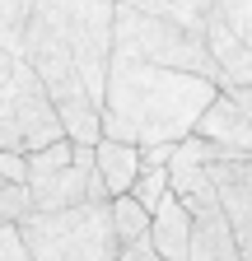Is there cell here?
I'll use <instances>...</instances> for the list:
<instances>
[{
    "label": "cell",
    "instance_id": "obj_1",
    "mask_svg": "<svg viewBox=\"0 0 252 261\" xmlns=\"http://www.w3.org/2000/svg\"><path fill=\"white\" fill-rule=\"evenodd\" d=\"M219 93L215 80L201 75H182V70H164L136 56H108V80H103V112L98 126L108 140H126V145H178L182 136H192L196 117L206 112V103Z\"/></svg>",
    "mask_w": 252,
    "mask_h": 261
},
{
    "label": "cell",
    "instance_id": "obj_2",
    "mask_svg": "<svg viewBox=\"0 0 252 261\" xmlns=\"http://www.w3.org/2000/svg\"><path fill=\"white\" fill-rule=\"evenodd\" d=\"M112 0H33L28 28H38L70 56L89 93L103 103L108 56H112Z\"/></svg>",
    "mask_w": 252,
    "mask_h": 261
},
{
    "label": "cell",
    "instance_id": "obj_3",
    "mask_svg": "<svg viewBox=\"0 0 252 261\" xmlns=\"http://www.w3.org/2000/svg\"><path fill=\"white\" fill-rule=\"evenodd\" d=\"M28 261H117L108 201H84L70 210H28L19 224Z\"/></svg>",
    "mask_w": 252,
    "mask_h": 261
},
{
    "label": "cell",
    "instance_id": "obj_4",
    "mask_svg": "<svg viewBox=\"0 0 252 261\" xmlns=\"http://www.w3.org/2000/svg\"><path fill=\"white\" fill-rule=\"evenodd\" d=\"M112 51L136 56L164 70H182V75H201L219 84L215 56L206 47V33H192L173 19H154V14H136V10H112Z\"/></svg>",
    "mask_w": 252,
    "mask_h": 261
},
{
    "label": "cell",
    "instance_id": "obj_5",
    "mask_svg": "<svg viewBox=\"0 0 252 261\" xmlns=\"http://www.w3.org/2000/svg\"><path fill=\"white\" fill-rule=\"evenodd\" d=\"M23 191H28V210H70L84 201H108L103 177L93 168V145L75 140H52L33 154H23Z\"/></svg>",
    "mask_w": 252,
    "mask_h": 261
},
{
    "label": "cell",
    "instance_id": "obj_6",
    "mask_svg": "<svg viewBox=\"0 0 252 261\" xmlns=\"http://www.w3.org/2000/svg\"><path fill=\"white\" fill-rule=\"evenodd\" d=\"M61 117L52 108V98L42 93L38 75L14 56L5 84H0V149L10 154H33L52 140H61Z\"/></svg>",
    "mask_w": 252,
    "mask_h": 261
},
{
    "label": "cell",
    "instance_id": "obj_7",
    "mask_svg": "<svg viewBox=\"0 0 252 261\" xmlns=\"http://www.w3.org/2000/svg\"><path fill=\"white\" fill-rule=\"evenodd\" d=\"M210 182L219 191V210L229 219L238 256L252 261V159H219L210 163Z\"/></svg>",
    "mask_w": 252,
    "mask_h": 261
},
{
    "label": "cell",
    "instance_id": "obj_8",
    "mask_svg": "<svg viewBox=\"0 0 252 261\" xmlns=\"http://www.w3.org/2000/svg\"><path fill=\"white\" fill-rule=\"evenodd\" d=\"M192 136L219 145L229 159H252V121L243 117V108L234 103L224 89H219L210 103H206V112H201L196 126H192Z\"/></svg>",
    "mask_w": 252,
    "mask_h": 261
},
{
    "label": "cell",
    "instance_id": "obj_9",
    "mask_svg": "<svg viewBox=\"0 0 252 261\" xmlns=\"http://www.w3.org/2000/svg\"><path fill=\"white\" fill-rule=\"evenodd\" d=\"M164 261H187V247H192V215L178 196L168 191L149 215V238H145Z\"/></svg>",
    "mask_w": 252,
    "mask_h": 261
},
{
    "label": "cell",
    "instance_id": "obj_10",
    "mask_svg": "<svg viewBox=\"0 0 252 261\" xmlns=\"http://www.w3.org/2000/svg\"><path fill=\"white\" fill-rule=\"evenodd\" d=\"M187 261H243L238 243L229 233V219L219 205L192 215V247H187Z\"/></svg>",
    "mask_w": 252,
    "mask_h": 261
},
{
    "label": "cell",
    "instance_id": "obj_11",
    "mask_svg": "<svg viewBox=\"0 0 252 261\" xmlns=\"http://www.w3.org/2000/svg\"><path fill=\"white\" fill-rule=\"evenodd\" d=\"M93 168H98L103 191H108V201H112V196L131 191V182H136V173H140V149L126 145V140H108V136H103L98 145H93Z\"/></svg>",
    "mask_w": 252,
    "mask_h": 261
},
{
    "label": "cell",
    "instance_id": "obj_12",
    "mask_svg": "<svg viewBox=\"0 0 252 261\" xmlns=\"http://www.w3.org/2000/svg\"><path fill=\"white\" fill-rule=\"evenodd\" d=\"M121 10H136V14H154V19H173L192 33H206L210 19V0H112Z\"/></svg>",
    "mask_w": 252,
    "mask_h": 261
},
{
    "label": "cell",
    "instance_id": "obj_13",
    "mask_svg": "<svg viewBox=\"0 0 252 261\" xmlns=\"http://www.w3.org/2000/svg\"><path fill=\"white\" fill-rule=\"evenodd\" d=\"M108 219H112V238H117V247H136V243L149 238V210L136 205L126 191L108 201Z\"/></svg>",
    "mask_w": 252,
    "mask_h": 261
},
{
    "label": "cell",
    "instance_id": "obj_14",
    "mask_svg": "<svg viewBox=\"0 0 252 261\" xmlns=\"http://www.w3.org/2000/svg\"><path fill=\"white\" fill-rule=\"evenodd\" d=\"M210 19H219L238 42L252 47V0H210Z\"/></svg>",
    "mask_w": 252,
    "mask_h": 261
},
{
    "label": "cell",
    "instance_id": "obj_15",
    "mask_svg": "<svg viewBox=\"0 0 252 261\" xmlns=\"http://www.w3.org/2000/svg\"><path fill=\"white\" fill-rule=\"evenodd\" d=\"M126 196H131L136 205H145V210L154 215V205H159L164 196H168V168H140Z\"/></svg>",
    "mask_w": 252,
    "mask_h": 261
},
{
    "label": "cell",
    "instance_id": "obj_16",
    "mask_svg": "<svg viewBox=\"0 0 252 261\" xmlns=\"http://www.w3.org/2000/svg\"><path fill=\"white\" fill-rule=\"evenodd\" d=\"M28 10H33V0H0V47L5 51H19Z\"/></svg>",
    "mask_w": 252,
    "mask_h": 261
},
{
    "label": "cell",
    "instance_id": "obj_17",
    "mask_svg": "<svg viewBox=\"0 0 252 261\" xmlns=\"http://www.w3.org/2000/svg\"><path fill=\"white\" fill-rule=\"evenodd\" d=\"M28 215V191L0 177V224H19Z\"/></svg>",
    "mask_w": 252,
    "mask_h": 261
},
{
    "label": "cell",
    "instance_id": "obj_18",
    "mask_svg": "<svg viewBox=\"0 0 252 261\" xmlns=\"http://www.w3.org/2000/svg\"><path fill=\"white\" fill-rule=\"evenodd\" d=\"M0 261H28L23 243H19V228L14 224H0Z\"/></svg>",
    "mask_w": 252,
    "mask_h": 261
},
{
    "label": "cell",
    "instance_id": "obj_19",
    "mask_svg": "<svg viewBox=\"0 0 252 261\" xmlns=\"http://www.w3.org/2000/svg\"><path fill=\"white\" fill-rule=\"evenodd\" d=\"M23 154H10V149H0V177L5 182H14V187H23Z\"/></svg>",
    "mask_w": 252,
    "mask_h": 261
},
{
    "label": "cell",
    "instance_id": "obj_20",
    "mask_svg": "<svg viewBox=\"0 0 252 261\" xmlns=\"http://www.w3.org/2000/svg\"><path fill=\"white\" fill-rule=\"evenodd\" d=\"M173 159V145H145L140 149V168H164Z\"/></svg>",
    "mask_w": 252,
    "mask_h": 261
},
{
    "label": "cell",
    "instance_id": "obj_21",
    "mask_svg": "<svg viewBox=\"0 0 252 261\" xmlns=\"http://www.w3.org/2000/svg\"><path fill=\"white\" fill-rule=\"evenodd\" d=\"M117 261H164V256L154 252L149 243H136V247H121V252H117Z\"/></svg>",
    "mask_w": 252,
    "mask_h": 261
},
{
    "label": "cell",
    "instance_id": "obj_22",
    "mask_svg": "<svg viewBox=\"0 0 252 261\" xmlns=\"http://www.w3.org/2000/svg\"><path fill=\"white\" fill-rule=\"evenodd\" d=\"M224 93H229V98H234V103H238V108H243V117H247V121H252V89H224Z\"/></svg>",
    "mask_w": 252,
    "mask_h": 261
},
{
    "label": "cell",
    "instance_id": "obj_23",
    "mask_svg": "<svg viewBox=\"0 0 252 261\" xmlns=\"http://www.w3.org/2000/svg\"><path fill=\"white\" fill-rule=\"evenodd\" d=\"M10 65H14V51H5V47H0V84H5V75H10Z\"/></svg>",
    "mask_w": 252,
    "mask_h": 261
}]
</instances>
